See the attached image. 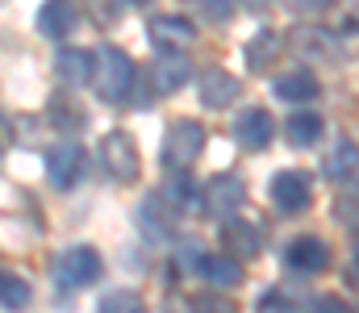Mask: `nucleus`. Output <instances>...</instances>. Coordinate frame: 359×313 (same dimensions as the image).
Instances as JSON below:
<instances>
[{
    "label": "nucleus",
    "mask_w": 359,
    "mask_h": 313,
    "mask_svg": "<svg viewBox=\"0 0 359 313\" xmlns=\"http://www.w3.org/2000/svg\"><path fill=\"white\" fill-rule=\"evenodd\" d=\"M134 80H138V67H134V59L121 46H100L92 55V80L88 84L104 104L126 101L134 92Z\"/></svg>",
    "instance_id": "f257e3e1"
},
{
    "label": "nucleus",
    "mask_w": 359,
    "mask_h": 313,
    "mask_svg": "<svg viewBox=\"0 0 359 313\" xmlns=\"http://www.w3.org/2000/svg\"><path fill=\"white\" fill-rule=\"evenodd\" d=\"M100 272H104V259L96 255V246H84V242L59 251V259H55V280H59L63 293H76V288L96 284Z\"/></svg>",
    "instance_id": "f03ea898"
},
{
    "label": "nucleus",
    "mask_w": 359,
    "mask_h": 313,
    "mask_svg": "<svg viewBox=\"0 0 359 313\" xmlns=\"http://www.w3.org/2000/svg\"><path fill=\"white\" fill-rule=\"evenodd\" d=\"M205 151V125L201 121H172L163 134V167L188 172Z\"/></svg>",
    "instance_id": "7ed1b4c3"
},
{
    "label": "nucleus",
    "mask_w": 359,
    "mask_h": 313,
    "mask_svg": "<svg viewBox=\"0 0 359 313\" xmlns=\"http://www.w3.org/2000/svg\"><path fill=\"white\" fill-rule=\"evenodd\" d=\"M100 163H104V172H109L117 184H134V180L142 176V155H138V146H134V138H130L126 130L104 134V142H100Z\"/></svg>",
    "instance_id": "20e7f679"
},
{
    "label": "nucleus",
    "mask_w": 359,
    "mask_h": 313,
    "mask_svg": "<svg viewBox=\"0 0 359 313\" xmlns=\"http://www.w3.org/2000/svg\"><path fill=\"white\" fill-rule=\"evenodd\" d=\"M147 34H151V42L159 46V55H184V46L196 42V25H192L188 17H176V13L151 17Z\"/></svg>",
    "instance_id": "39448f33"
},
{
    "label": "nucleus",
    "mask_w": 359,
    "mask_h": 313,
    "mask_svg": "<svg viewBox=\"0 0 359 313\" xmlns=\"http://www.w3.org/2000/svg\"><path fill=\"white\" fill-rule=\"evenodd\" d=\"M84 167H88V159H84V146H76V142H63L46 155V176L59 193H72L84 176Z\"/></svg>",
    "instance_id": "423d86ee"
},
{
    "label": "nucleus",
    "mask_w": 359,
    "mask_h": 313,
    "mask_svg": "<svg viewBox=\"0 0 359 313\" xmlns=\"http://www.w3.org/2000/svg\"><path fill=\"white\" fill-rule=\"evenodd\" d=\"M247 201V184L238 180V176H213L209 180V188H205V197H201V205L205 213H213V217H234L238 209Z\"/></svg>",
    "instance_id": "0eeeda50"
},
{
    "label": "nucleus",
    "mask_w": 359,
    "mask_h": 313,
    "mask_svg": "<svg viewBox=\"0 0 359 313\" xmlns=\"http://www.w3.org/2000/svg\"><path fill=\"white\" fill-rule=\"evenodd\" d=\"M271 201L284 213H305L313 205V184L305 172H276L271 176Z\"/></svg>",
    "instance_id": "6e6552de"
},
{
    "label": "nucleus",
    "mask_w": 359,
    "mask_h": 313,
    "mask_svg": "<svg viewBox=\"0 0 359 313\" xmlns=\"http://www.w3.org/2000/svg\"><path fill=\"white\" fill-rule=\"evenodd\" d=\"M284 263L292 267V272H326L330 267V246L322 242V238H313V234H305V238H297V242H288V251H284Z\"/></svg>",
    "instance_id": "1a4fd4ad"
},
{
    "label": "nucleus",
    "mask_w": 359,
    "mask_h": 313,
    "mask_svg": "<svg viewBox=\"0 0 359 313\" xmlns=\"http://www.w3.org/2000/svg\"><path fill=\"white\" fill-rule=\"evenodd\" d=\"M271 134H276V125H271L268 109H247V113H238V121H234V138H238V146H247V151H268Z\"/></svg>",
    "instance_id": "9d476101"
},
{
    "label": "nucleus",
    "mask_w": 359,
    "mask_h": 313,
    "mask_svg": "<svg viewBox=\"0 0 359 313\" xmlns=\"http://www.w3.org/2000/svg\"><path fill=\"white\" fill-rule=\"evenodd\" d=\"M151 76H155V92L168 97V92H180L192 80V63H188V55H159Z\"/></svg>",
    "instance_id": "9b49d317"
},
{
    "label": "nucleus",
    "mask_w": 359,
    "mask_h": 313,
    "mask_svg": "<svg viewBox=\"0 0 359 313\" xmlns=\"http://www.w3.org/2000/svg\"><path fill=\"white\" fill-rule=\"evenodd\" d=\"M196 88H201V104H209V109L234 104L238 101V92H243V84H238L230 71H222V67L205 71V80H196Z\"/></svg>",
    "instance_id": "f8f14e48"
},
{
    "label": "nucleus",
    "mask_w": 359,
    "mask_h": 313,
    "mask_svg": "<svg viewBox=\"0 0 359 313\" xmlns=\"http://www.w3.org/2000/svg\"><path fill=\"white\" fill-rule=\"evenodd\" d=\"M322 113H309V109H301V113H288V121H284V138H288V146H297V151H309V146H318L322 142Z\"/></svg>",
    "instance_id": "ddd939ff"
},
{
    "label": "nucleus",
    "mask_w": 359,
    "mask_h": 313,
    "mask_svg": "<svg viewBox=\"0 0 359 313\" xmlns=\"http://www.w3.org/2000/svg\"><path fill=\"white\" fill-rule=\"evenodd\" d=\"M76 29V4L72 0H46L38 8V34L42 38H67Z\"/></svg>",
    "instance_id": "4468645a"
},
{
    "label": "nucleus",
    "mask_w": 359,
    "mask_h": 313,
    "mask_svg": "<svg viewBox=\"0 0 359 313\" xmlns=\"http://www.w3.org/2000/svg\"><path fill=\"white\" fill-rule=\"evenodd\" d=\"M359 167V146L351 142V138H339L330 151H326V159H322V172H326V180H351Z\"/></svg>",
    "instance_id": "2eb2a0df"
},
{
    "label": "nucleus",
    "mask_w": 359,
    "mask_h": 313,
    "mask_svg": "<svg viewBox=\"0 0 359 313\" xmlns=\"http://www.w3.org/2000/svg\"><path fill=\"white\" fill-rule=\"evenodd\" d=\"M201 276L213 288H238L243 284V263L234 255H205L201 259Z\"/></svg>",
    "instance_id": "dca6fc26"
},
{
    "label": "nucleus",
    "mask_w": 359,
    "mask_h": 313,
    "mask_svg": "<svg viewBox=\"0 0 359 313\" xmlns=\"http://www.w3.org/2000/svg\"><path fill=\"white\" fill-rule=\"evenodd\" d=\"M55 71H59V80H67V84H88L92 80V55L84 46H63V50L55 55Z\"/></svg>",
    "instance_id": "f3484780"
},
{
    "label": "nucleus",
    "mask_w": 359,
    "mask_h": 313,
    "mask_svg": "<svg viewBox=\"0 0 359 313\" xmlns=\"http://www.w3.org/2000/svg\"><path fill=\"white\" fill-rule=\"evenodd\" d=\"M280 42H284V38H280L276 29H259V34L247 42V67H251V71H268L271 63L280 59V50H284Z\"/></svg>",
    "instance_id": "a211bd4d"
},
{
    "label": "nucleus",
    "mask_w": 359,
    "mask_h": 313,
    "mask_svg": "<svg viewBox=\"0 0 359 313\" xmlns=\"http://www.w3.org/2000/svg\"><path fill=\"white\" fill-rule=\"evenodd\" d=\"M276 97L288 101V104H309L318 97V80L309 71H288V76L276 80Z\"/></svg>",
    "instance_id": "6ab92c4d"
},
{
    "label": "nucleus",
    "mask_w": 359,
    "mask_h": 313,
    "mask_svg": "<svg viewBox=\"0 0 359 313\" xmlns=\"http://www.w3.org/2000/svg\"><path fill=\"white\" fill-rule=\"evenodd\" d=\"M222 238H226V246H234L238 255H259V230H255L251 221H243V217H226V221H222Z\"/></svg>",
    "instance_id": "aec40b11"
},
{
    "label": "nucleus",
    "mask_w": 359,
    "mask_h": 313,
    "mask_svg": "<svg viewBox=\"0 0 359 313\" xmlns=\"http://www.w3.org/2000/svg\"><path fill=\"white\" fill-rule=\"evenodd\" d=\"M96 313H147V301L134 288H109L96 301Z\"/></svg>",
    "instance_id": "412c9836"
},
{
    "label": "nucleus",
    "mask_w": 359,
    "mask_h": 313,
    "mask_svg": "<svg viewBox=\"0 0 359 313\" xmlns=\"http://www.w3.org/2000/svg\"><path fill=\"white\" fill-rule=\"evenodd\" d=\"M29 301H34V288H29L21 276H13V272H0V305H4V309H17V313H21Z\"/></svg>",
    "instance_id": "4be33fe9"
},
{
    "label": "nucleus",
    "mask_w": 359,
    "mask_h": 313,
    "mask_svg": "<svg viewBox=\"0 0 359 313\" xmlns=\"http://www.w3.org/2000/svg\"><path fill=\"white\" fill-rule=\"evenodd\" d=\"M168 201L176 205V217H180V213H188V209L201 201V193L192 188V180H172L168 184Z\"/></svg>",
    "instance_id": "5701e85b"
},
{
    "label": "nucleus",
    "mask_w": 359,
    "mask_h": 313,
    "mask_svg": "<svg viewBox=\"0 0 359 313\" xmlns=\"http://www.w3.org/2000/svg\"><path fill=\"white\" fill-rule=\"evenodd\" d=\"M334 25H339V29H347V34H359V0H339Z\"/></svg>",
    "instance_id": "b1692460"
},
{
    "label": "nucleus",
    "mask_w": 359,
    "mask_h": 313,
    "mask_svg": "<svg viewBox=\"0 0 359 313\" xmlns=\"http://www.w3.org/2000/svg\"><path fill=\"white\" fill-rule=\"evenodd\" d=\"M192 313H238L230 301H222L217 293H205V297H192Z\"/></svg>",
    "instance_id": "393cba45"
},
{
    "label": "nucleus",
    "mask_w": 359,
    "mask_h": 313,
    "mask_svg": "<svg viewBox=\"0 0 359 313\" xmlns=\"http://www.w3.org/2000/svg\"><path fill=\"white\" fill-rule=\"evenodd\" d=\"M313 313H355V309H351L343 297H318V301H313Z\"/></svg>",
    "instance_id": "a878e982"
},
{
    "label": "nucleus",
    "mask_w": 359,
    "mask_h": 313,
    "mask_svg": "<svg viewBox=\"0 0 359 313\" xmlns=\"http://www.w3.org/2000/svg\"><path fill=\"white\" fill-rule=\"evenodd\" d=\"M205 13L213 21H230L234 17V0H205Z\"/></svg>",
    "instance_id": "bb28decb"
},
{
    "label": "nucleus",
    "mask_w": 359,
    "mask_h": 313,
    "mask_svg": "<svg viewBox=\"0 0 359 313\" xmlns=\"http://www.w3.org/2000/svg\"><path fill=\"white\" fill-rule=\"evenodd\" d=\"M88 13H96V21H113L117 17V0H88Z\"/></svg>",
    "instance_id": "cd10ccee"
},
{
    "label": "nucleus",
    "mask_w": 359,
    "mask_h": 313,
    "mask_svg": "<svg viewBox=\"0 0 359 313\" xmlns=\"http://www.w3.org/2000/svg\"><path fill=\"white\" fill-rule=\"evenodd\" d=\"M259 313H292V305H288L280 293H268V297L259 301Z\"/></svg>",
    "instance_id": "c85d7f7f"
},
{
    "label": "nucleus",
    "mask_w": 359,
    "mask_h": 313,
    "mask_svg": "<svg viewBox=\"0 0 359 313\" xmlns=\"http://www.w3.org/2000/svg\"><path fill=\"white\" fill-rule=\"evenodd\" d=\"M247 4H259V8H264V4H268V0H247Z\"/></svg>",
    "instance_id": "c756f323"
},
{
    "label": "nucleus",
    "mask_w": 359,
    "mask_h": 313,
    "mask_svg": "<svg viewBox=\"0 0 359 313\" xmlns=\"http://www.w3.org/2000/svg\"><path fill=\"white\" fill-rule=\"evenodd\" d=\"M134 4H151V0H134Z\"/></svg>",
    "instance_id": "7c9ffc66"
}]
</instances>
